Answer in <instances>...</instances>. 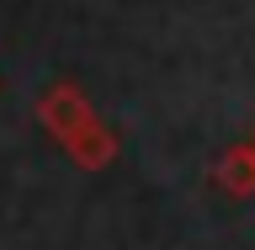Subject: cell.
Returning a JSON list of instances; mask_svg holds the SVG:
<instances>
[{
	"mask_svg": "<svg viewBox=\"0 0 255 250\" xmlns=\"http://www.w3.org/2000/svg\"><path fill=\"white\" fill-rule=\"evenodd\" d=\"M37 123L48 128V139L59 144V149H69V144H80L101 123V112H96V101L85 96V85H75V80H48L43 96H37Z\"/></svg>",
	"mask_w": 255,
	"mask_h": 250,
	"instance_id": "1",
	"label": "cell"
},
{
	"mask_svg": "<svg viewBox=\"0 0 255 250\" xmlns=\"http://www.w3.org/2000/svg\"><path fill=\"white\" fill-rule=\"evenodd\" d=\"M213 187H218L223 197H234V203L255 197V139H245V144H234V149L218 155V165H213Z\"/></svg>",
	"mask_w": 255,
	"mask_h": 250,
	"instance_id": "2",
	"label": "cell"
},
{
	"mask_svg": "<svg viewBox=\"0 0 255 250\" xmlns=\"http://www.w3.org/2000/svg\"><path fill=\"white\" fill-rule=\"evenodd\" d=\"M64 155L75 160L80 171H107L112 160L123 155V139H117V128H112L107 117H101V123H96V128H91V133H85V139H80V144H69Z\"/></svg>",
	"mask_w": 255,
	"mask_h": 250,
	"instance_id": "3",
	"label": "cell"
},
{
	"mask_svg": "<svg viewBox=\"0 0 255 250\" xmlns=\"http://www.w3.org/2000/svg\"><path fill=\"white\" fill-rule=\"evenodd\" d=\"M250 139H255V128H250Z\"/></svg>",
	"mask_w": 255,
	"mask_h": 250,
	"instance_id": "4",
	"label": "cell"
}]
</instances>
